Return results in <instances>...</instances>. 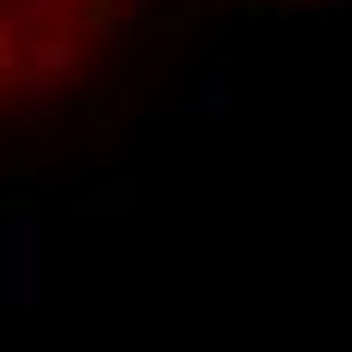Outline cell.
<instances>
[{"label":"cell","instance_id":"cell-1","mask_svg":"<svg viewBox=\"0 0 352 352\" xmlns=\"http://www.w3.org/2000/svg\"><path fill=\"white\" fill-rule=\"evenodd\" d=\"M134 0H0V122H31L85 91L122 49Z\"/></svg>","mask_w":352,"mask_h":352}]
</instances>
